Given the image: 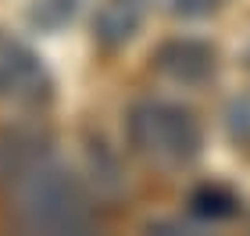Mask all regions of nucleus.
<instances>
[{
	"label": "nucleus",
	"mask_w": 250,
	"mask_h": 236,
	"mask_svg": "<svg viewBox=\"0 0 250 236\" xmlns=\"http://www.w3.org/2000/svg\"><path fill=\"white\" fill-rule=\"evenodd\" d=\"M15 215L29 233H83L93 222L89 193L68 165L47 157L32 175L11 190Z\"/></svg>",
	"instance_id": "obj_1"
},
{
	"label": "nucleus",
	"mask_w": 250,
	"mask_h": 236,
	"mask_svg": "<svg viewBox=\"0 0 250 236\" xmlns=\"http://www.w3.org/2000/svg\"><path fill=\"white\" fill-rule=\"evenodd\" d=\"M189 211L204 222H225L240 211V193L225 183H200L189 193Z\"/></svg>",
	"instance_id": "obj_7"
},
{
	"label": "nucleus",
	"mask_w": 250,
	"mask_h": 236,
	"mask_svg": "<svg viewBox=\"0 0 250 236\" xmlns=\"http://www.w3.org/2000/svg\"><path fill=\"white\" fill-rule=\"evenodd\" d=\"M247 68H250V54H247Z\"/></svg>",
	"instance_id": "obj_10"
},
{
	"label": "nucleus",
	"mask_w": 250,
	"mask_h": 236,
	"mask_svg": "<svg viewBox=\"0 0 250 236\" xmlns=\"http://www.w3.org/2000/svg\"><path fill=\"white\" fill-rule=\"evenodd\" d=\"M0 97L18 107H43L54 100V75L25 40L0 29Z\"/></svg>",
	"instance_id": "obj_3"
},
{
	"label": "nucleus",
	"mask_w": 250,
	"mask_h": 236,
	"mask_svg": "<svg viewBox=\"0 0 250 236\" xmlns=\"http://www.w3.org/2000/svg\"><path fill=\"white\" fill-rule=\"evenodd\" d=\"M125 132L136 154L161 168H186L204 150V129L193 107L161 97L136 100L125 118Z\"/></svg>",
	"instance_id": "obj_2"
},
{
	"label": "nucleus",
	"mask_w": 250,
	"mask_h": 236,
	"mask_svg": "<svg viewBox=\"0 0 250 236\" xmlns=\"http://www.w3.org/2000/svg\"><path fill=\"white\" fill-rule=\"evenodd\" d=\"M47 157H54V136L47 129L25 126V122L0 126V190L11 193Z\"/></svg>",
	"instance_id": "obj_4"
},
{
	"label": "nucleus",
	"mask_w": 250,
	"mask_h": 236,
	"mask_svg": "<svg viewBox=\"0 0 250 236\" xmlns=\"http://www.w3.org/2000/svg\"><path fill=\"white\" fill-rule=\"evenodd\" d=\"M83 4H86V0H32L29 11H25V21H29L36 32L54 36V32L68 29V25L79 18Z\"/></svg>",
	"instance_id": "obj_8"
},
{
	"label": "nucleus",
	"mask_w": 250,
	"mask_h": 236,
	"mask_svg": "<svg viewBox=\"0 0 250 236\" xmlns=\"http://www.w3.org/2000/svg\"><path fill=\"white\" fill-rule=\"evenodd\" d=\"M154 68L175 86H204L218 75V47L197 36H172L154 50Z\"/></svg>",
	"instance_id": "obj_5"
},
{
	"label": "nucleus",
	"mask_w": 250,
	"mask_h": 236,
	"mask_svg": "<svg viewBox=\"0 0 250 236\" xmlns=\"http://www.w3.org/2000/svg\"><path fill=\"white\" fill-rule=\"evenodd\" d=\"M146 18V0H100L93 11V40L104 50H118L136 40Z\"/></svg>",
	"instance_id": "obj_6"
},
{
	"label": "nucleus",
	"mask_w": 250,
	"mask_h": 236,
	"mask_svg": "<svg viewBox=\"0 0 250 236\" xmlns=\"http://www.w3.org/2000/svg\"><path fill=\"white\" fill-rule=\"evenodd\" d=\"M225 4H229V0H172L168 11H172L175 18L193 21V18H211V15H218Z\"/></svg>",
	"instance_id": "obj_9"
}]
</instances>
